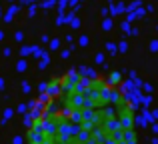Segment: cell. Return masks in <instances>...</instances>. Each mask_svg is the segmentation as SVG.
Returning a JSON list of instances; mask_svg holds the SVG:
<instances>
[{"label": "cell", "instance_id": "cell-1", "mask_svg": "<svg viewBox=\"0 0 158 144\" xmlns=\"http://www.w3.org/2000/svg\"><path fill=\"white\" fill-rule=\"evenodd\" d=\"M22 144H140V110L128 78L86 66L50 74L24 108Z\"/></svg>", "mask_w": 158, "mask_h": 144}]
</instances>
